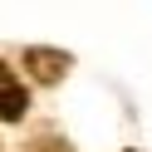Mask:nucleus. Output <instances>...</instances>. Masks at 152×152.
<instances>
[{"label":"nucleus","mask_w":152,"mask_h":152,"mask_svg":"<svg viewBox=\"0 0 152 152\" xmlns=\"http://www.w3.org/2000/svg\"><path fill=\"white\" fill-rule=\"evenodd\" d=\"M25 108H30V93H25V83L15 79L10 64H0V123H20Z\"/></svg>","instance_id":"1"},{"label":"nucleus","mask_w":152,"mask_h":152,"mask_svg":"<svg viewBox=\"0 0 152 152\" xmlns=\"http://www.w3.org/2000/svg\"><path fill=\"white\" fill-rule=\"evenodd\" d=\"M25 69L39 83H59L69 74V54H59V49H25Z\"/></svg>","instance_id":"2"},{"label":"nucleus","mask_w":152,"mask_h":152,"mask_svg":"<svg viewBox=\"0 0 152 152\" xmlns=\"http://www.w3.org/2000/svg\"><path fill=\"white\" fill-rule=\"evenodd\" d=\"M30 152H74V147L59 142V137H44V142H30Z\"/></svg>","instance_id":"3"}]
</instances>
